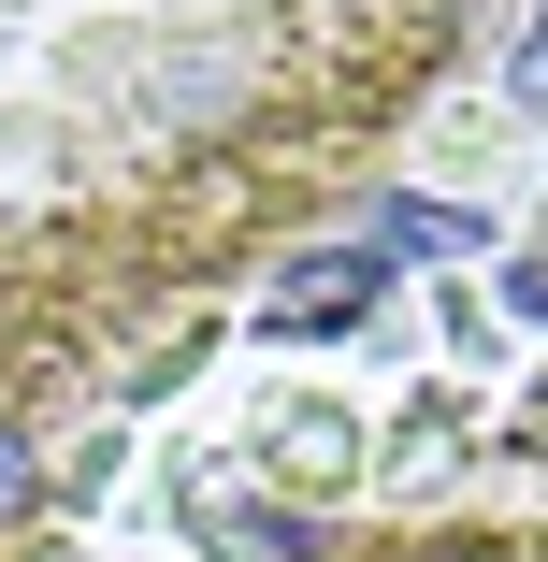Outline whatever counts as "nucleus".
Returning <instances> with one entry per match:
<instances>
[{
  "label": "nucleus",
  "mask_w": 548,
  "mask_h": 562,
  "mask_svg": "<svg viewBox=\"0 0 548 562\" xmlns=\"http://www.w3.org/2000/svg\"><path fill=\"white\" fill-rule=\"evenodd\" d=\"M491 0H0V519L232 274L390 173Z\"/></svg>",
  "instance_id": "1"
},
{
  "label": "nucleus",
  "mask_w": 548,
  "mask_h": 562,
  "mask_svg": "<svg viewBox=\"0 0 548 562\" xmlns=\"http://www.w3.org/2000/svg\"><path fill=\"white\" fill-rule=\"evenodd\" d=\"M333 562H548V505H505V519H404V533H361Z\"/></svg>",
  "instance_id": "2"
}]
</instances>
